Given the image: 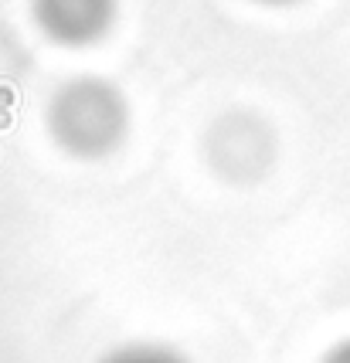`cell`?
<instances>
[{"instance_id":"4","label":"cell","mask_w":350,"mask_h":363,"mask_svg":"<svg viewBox=\"0 0 350 363\" xmlns=\"http://www.w3.org/2000/svg\"><path fill=\"white\" fill-rule=\"evenodd\" d=\"M323 363H350V340H347V343H340V347L330 350Z\"/></svg>"},{"instance_id":"3","label":"cell","mask_w":350,"mask_h":363,"mask_svg":"<svg viewBox=\"0 0 350 363\" xmlns=\"http://www.w3.org/2000/svg\"><path fill=\"white\" fill-rule=\"evenodd\" d=\"M102 363H184L174 350L163 347H123L116 350L112 357H106Z\"/></svg>"},{"instance_id":"5","label":"cell","mask_w":350,"mask_h":363,"mask_svg":"<svg viewBox=\"0 0 350 363\" xmlns=\"http://www.w3.org/2000/svg\"><path fill=\"white\" fill-rule=\"evenodd\" d=\"M266 4H286V0H266Z\"/></svg>"},{"instance_id":"2","label":"cell","mask_w":350,"mask_h":363,"mask_svg":"<svg viewBox=\"0 0 350 363\" xmlns=\"http://www.w3.org/2000/svg\"><path fill=\"white\" fill-rule=\"evenodd\" d=\"M116 0H34V17L51 41L89 45L106 34Z\"/></svg>"},{"instance_id":"1","label":"cell","mask_w":350,"mask_h":363,"mask_svg":"<svg viewBox=\"0 0 350 363\" xmlns=\"http://www.w3.org/2000/svg\"><path fill=\"white\" fill-rule=\"evenodd\" d=\"M48 123L68 153L102 157L126 133V102L109 82L79 79L51 99Z\"/></svg>"}]
</instances>
